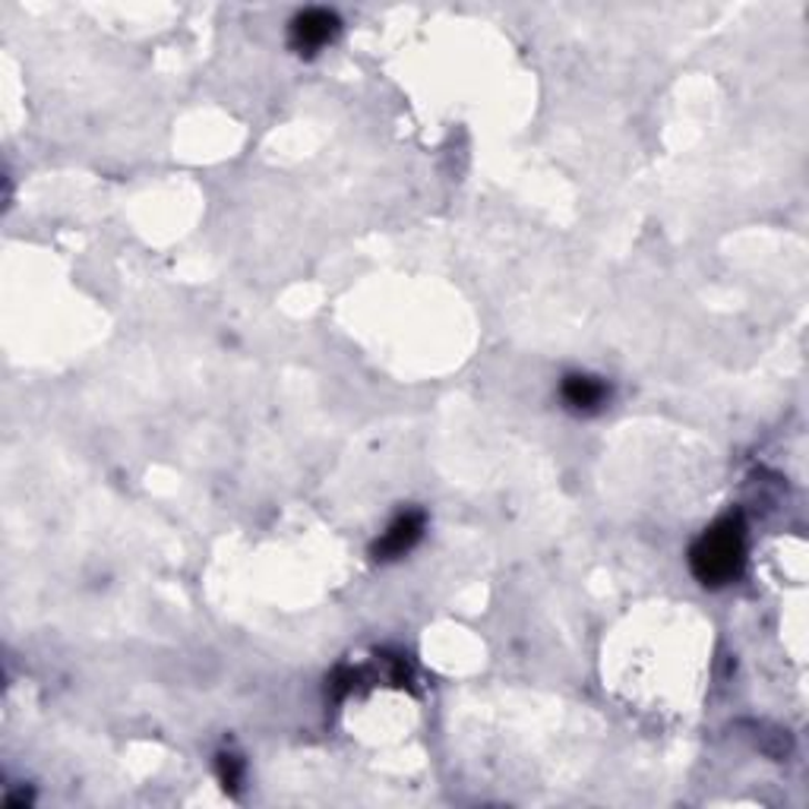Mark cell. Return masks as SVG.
Returning <instances> with one entry per match:
<instances>
[{
    "label": "cell",
    "mask_w": 809,
    "mask_h": 809,
    "mask_svg": "<svg viewBox=\"0 0 809 809\" xmlns=\"http://www.w3.org/2000/svg\"><path fill=\"white\" fill-rule=\"evenodd\" d=\"M744 553V526L737 516H727L696 541L689 553V567L705 585H727L740 575Z\"/></svg>",
    "instance_id": "obj_1"
},
{
    "label": "cell",
    "mask_w": 809,
    "mask_h": 809,
    "mask_svg": "<svg viewBox=\"0 0 809 809\" xmlns=\"http://www.w3.org/2000/svg\"><path fill=\"white\" fill-rule=\"evenodd\" d=\"M421 531H424V516L421 512H402L393 526L383 531V538L376 541V547H373L376 560H395V557L408 553L417 544Z\"/></svg>",
    "instance_id": "obj_2"
},
{
    "label": "cell",
    "mask_w": 809,
    "mask_h": 809,
    "mask_svg": "<svg viewBox=\"0 0 809 809\" xmlns=\"http://www.w3.org/2000/svg\"><path fill=\"white\" fill-rule=\"evenodd\" d=\"M339 32V17L329 10H307L291 25V44L298 51H317Z\"/></svg>",
    "instance_id": "obj_3"
},
{
    "label": "cell",
    "mask_w": 809,
    "mask_h": 809,
    "mask_svg": "<svg viewBox=\"0 0 809 809\" xmlns=\"http://www.w3.org/2000/svg\"><path fill=\"white\" fill-rule=\"evenodd\" d=\"M563 402H567L572 412H579V415H591V412H598L604 402H608V395L611 390L598 380V376H585V373H572L563 380Z\"/></svg>",
    "instance_id": "obj_4"
},
{
    "label": "cell",
    "mask_w": 809,
    "mask_h": 809,
    "mask_svg": "<svg viewBox=\"0 0 809 809\" xmlns=\"http://www.w3.org/2000/svg\"><path fill=\"white\" fill-rule=\"evenodd\" d=\"M221 781H225V788H238V759L235 756H221Z\"/></svg>",
    "instance_id": "obj_5"
}]
</instances>
